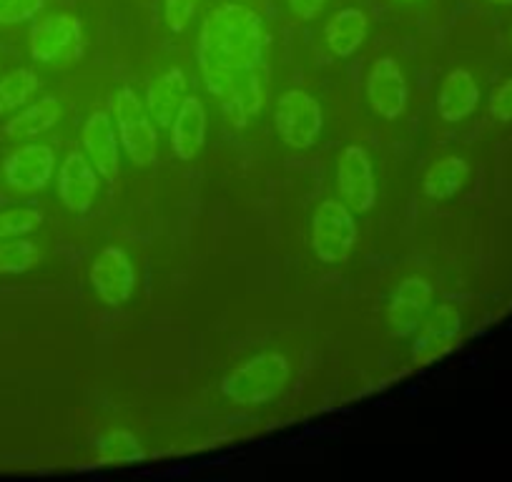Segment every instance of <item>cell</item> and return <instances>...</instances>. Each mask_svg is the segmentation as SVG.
<instances>
[{"mask_svg":"<svg viewBox=\"0 0 512 482\" xmlns=\"http://www.w3.org/2000/svg\"><path fill=\"white\" fill-rule=\"evenodd\" d=\"M196 63L206 91L221 101L231 129H244L267 101L262 16L241 3H221L204 18Z\"/></svg>","mask_w":512,"mask_h":482,"instance_id":"6da1fadb","label":"cell"},{"mask_svg":"<svg viewBox=\"0 0 512 482\" xmlns=\"http://www.w3.org/2000/svg\"><path fill=\"white\" fill-rule=\"evenodd\" d=\"M289 359L279 352H259L241 362L221 382V392L236 405H264L287 387Z\"/></svg>","mask_w":512,"mask_h":482,"instance_id":"7a4b0ae2","label":"cell"},{"mask_svg":"<svg viewBox=\"0 0 512 482\" xmlns=\"http://www.w3.org/2000/svg\"><path fill=\"white\" fill-rule=\"evenodd\" d=\"M111 116L128 161L134 166L154 164L159 156V136H156V126L144 98L131 86H121L113 96Z\"/></svg>","mask_w":512,"mask_h":482,"instance_id":"3957f363","label":"cell"},{"mask_svg":"<svg viewBox=\"0 0 512 482\" xmlns=\"http://www.w3.org/2000/svg\"><path fill=\"white\" fill-rule=\"evenodd\" d=\"M83 23L71 13H53L41 16L31 23L28 33V51L41 66L66 68L83 56Z\"/></svg>","mask_w":512,"mask_h":482,"instance_id":"277c9868","label":"cell"},{"mask_svg":"<svg viewBox=\"0 0 512 482\" xmlns=\"http://www.w3.org/2000/svg\"><path fill=\"white\" fill-rule=\"evenodd\" d=\"M312 252L322 264H344L352 257L359 241L357 219L349 206L337 199H324L314 209L312 226Z\"/></svg>","mask_w":512,"mask_h":482,"instance_id":"5b68a950","label":"cell"},{"mask_svg":"<svg viewBox=\"0 0 512 482\" xmlns=\"http://www.w3.org/2000/svg\"><path fill=\"white\" fill-rule=\"evenodd\" d=\"M274 131L289 149H312L324 131L322 103L302 88H289L274 103Z\"/></svg>","mask_w":512,"mask_h":482,"instance_id":"8992f818","label":"cell"},{"mask_svg":"<svg viewBox=\"0 0 512 482\" xmlns=\"http://www.w3.org/2000/svg\"><path fill=\"white\" fill-rule=\"evenodd\" d=\"M337 191L339 201L354 211L367 214L377 204V176H374L372 156L364 146L349 144L337 161Z\"/></svg>","mask_w":512,"mask_h":482,"instance_id":"52a82bcc","label":"cell"},{"mask_svg":"<svg viewBox=\"0 0 512 482\" xmlns=\"http://www.w3.org/2000/svg\"><path fill=\"white\" fill-rule=\"evenodd\" d=\"M364 91H367L369 106L379 118L397 121L405 116L407 103H410V83L395 56H382L369 66Z\"/></svg>","mask_w":512,"mask_h":482,"instance_id":"ba28073f","label":"cell"},{"mask_svg":"<svg viewBox=\"0 0 512 482\" xmlns=\"http://www.w3.org/2000/svg\"><path fill=\"white\" fill-rule=\"evenodd\" d=\"M88 279H91L96 297L106 302L108 307L126 304L139 287V274H136L134 262L121 247H103L93 259Z\"/></svg>","mask_w":512,"mask_h":482,"instance_id":"9c48e42d","label":"cell"},{"mask_svg":"<svg viewBox=\"0 0 512 482\" xmlns=\"http://www.w3.org/2000/svg\"><path fill=\"white\" fill-rule=\"evenodd\" d=\"M435 307V287L422 277H407L392 292L387 304V327L395 339H412L427 312Z\"/></svg>","mask_w":512,"mask_h":482,"instance_id":"30bf717a","label":"cell"},{"mask_svg":"<svg viewBox=\"0 0 512 482\" xmlns=\"http://www.w3.org/2000/svg\"><path fill=\"white\" fill-rule=\"evenodd\" d=\"M462 334V312L450 302H442L427 312L425 322L412 337V359L417 365H430L457 347Z\"/></svg>","mask_w":512,"mask_h":482,"instance_id":"8fae6325","label":"cell"},{"mask_svg":"<svg viewBox=\"0 0 512 482\" xmlns=\"http://www.w3.org/2000/svg\"><path fill=\"white\" fill-rule=\"evenodd\" d=\"M56 174V149L48 144H23L3 159V179L11 189L43 191Z\"/></svg>","mask_w":512,"mask_h":482,"instance_id":"7c38bea8","label":"cell"},{"mask_svg":"<svg viewBox=\"0 0 512 482\" xmlns=\"http://www.w3.org/2000/svg\"><path fill=\"white\" fill-rule=\"evenodd\" d=\"M81 144L86 159L98 171L103 181L113 184L121 176V141L116 136V124L108 111H93L81 131Z\"/></svg>","mask_w":512,"mask_h":482,"instance_id":"4fadbf2b","label":"cell"},{"mask_svg":"<svg viewBox=\"0 0 512 482\" xmlns=\"http://www.w3.org/2000/svg\"><path fill=\"white\" fill-rule=\"evenodd\" d=\"M101 176L83 151H68L58 166V199L73 214H86L98 196Z\"/></svg>","mask_w":512,"mask_h":482,"instance_id":"5bb4252c","label":"cell"},{"mask_svg":"<svg viewBox=\"0 0 512 482\" xmlns=\"http://www.w3.org/2000/svg\"><path fill=\"white\" fill-rule=\"evenodd\" d=\"M209 116L199 96H186L169 126V146L179 161H191L206 146Z\"/></svg>","mask_w":512,"mask_h":482,"instance_id":"9a60e30c","label":"cell"},{"mask_svg":"<svg viewBox=\"0 0 512 482\" xmlns=\"http://www.w3.org/2000/svg\"><path fill=\"white\" fill-rule=\"evenodd\" d=\"M480 106V86L467 68H452L437 91L435 111L445 124H460Z\"/></svg>","mask_w":512,"mask_h":482,"instance_id":"2e32d148","label":"cell"},{"mask_svg":"<svg viewBox=\"0 0 512 482\" xmlns=\"http://www.w3.org/2000/svg\"><path fill=\"white\" fill-rule=\"evenodd\" d=\"M369 33V16L357 6L339 8L324 26V43L337 58H352Z\"/></svg>","mask_w":512,"mask_h":482,"instance_id":"e0dca14e","label":"cell"},{"mask_svg":"<svg viewBox=\"0 0 512 482\" xmlns=\"http://www.w3.org/2000/svg\"><path fill=\"white\" fill-rule=\"evenodd\" d=\"M186 98V73L179 66L166 68L161 76H156L154 81L146 88V108L151 113V121H156V126H166L169 129L171 121H174L176 111L184 103Z\"/></svg>","mask_w":512,"mask_h":482,"instance_id":"ac0fdd59","label":"cell"},{"mask_svg":"<svg viewBox=\"0 0 512 482\" xmlns=\"http://www.w3.org/2000/svg\"><path fill=\"white\" fill-rule=\"evenodd\" d=\"M470 174L472 169L467 159H462V156H442L425 171L422 191L432 201H450L465 189Z\"/></svg>","mask_w":512,"mask_h":482,"instance_id":"d6986e66","label":"cell"},{"mask_svg":"<svg viewBox=\"0 0 512 482\" xmlns=\"http://www.w3.org/2000/svg\"><path fill=\"white\" fill-rule=\"evenodd\" d=\"M61 116V101H58L56 96H43L38 98L36 103H28L21 113H16V116L3 126V131H6V136H11V139L16 141L36 139V136L51 131L53 126L61 121Z\"/></svg>","mask_w":512,"mask_h":482,"instance_id":"ffe728a7","label":"cell"},{"mask_svg":"<svg viewBox=\"0 0 512 482\" xmlns=\"http://www.w3.org/2000/svg\"><path fill=\"white\" fill-rule=\"evenodd\" d=\"M41 88V78L33 68H16L0 78V113H11L26 106Z\"/></svg>","mask_w":512,"mask_h":482,"instance_id":"44dd1931","label":"cell"},{"mask_svg":"<svg viewBox=\"0 0 512 482\" xmlns=\"http://www.w3.org/2000/svg\"><path fill=\"white\" fill-rule=\"evenodd\" d=\"M41 262V249L26 236L0 241V274H23Z\"/></svg>","mask_w":512,"mask_h":482,"instance_id":"7402d4cb","label":"cell"},{"mask_svg":"<svg viewBox=\"0 0 512 482\" xmlns=\"http://www.w3.org/2000/svg\"><path fill=\"white\" fill-rule=\"evenodd\" d=\"M43 214L33 206H16V209L0 211V241L28 236L41 226Z\"/></svg>","mask_w":512,"mask_h":482,"instance_id":"603a6c76","label":"cell"},{"mask_svg":"<svg viewBox=\"0 0 512 482\" xmlns=\"http://www.w3.org/2000/svg\"><path fill=\"white\" fill-rule=\"evenodd\" d=\"M101 457L103 460H139V457H144V450L134 435L111 432L101 440Z\"/></svg>","mask_w":512,"mask_h":482,"instance_id":"cb8c5ba5","label":"cell"},{"mask_svg":"<svg viewBox=\"0 0 512 482\" xmlns=\"http://www.w3.org/2000/svg\"><path fill=\"white\" fill-rule=\"evenodd\" d=\"M43 8L46 0H0V26L36 21Z\"/></svg>","mask_w":512,"mask_h":482,"instance_id":"d4e9b609","label":"cell"},{"mask_svg":"<svg viewBox=\"0 0 512 482\" xmlns=\"http://www.w3.org/2000/svg\"><path fill=\"white\" fill-rule=\"evenodd\" d=\"M199 0H164V21L171 33H184L191 26Z\"/></svg>","mask_w":512,"mask_h":482,"instance_id":"484cf974","label":"cell"},{"mask_svg":"<svg viewBox=\"0 0 512 482\" xmlns=\"http://www.w3.org/2000/svg\"><path fill=\"white\" fill-rule=\"evenodd\" d=\"M490 116L500 124H512V76L490 93Z\"/></svg>","mask_w":512,"mask_h":482,"instance_id":"4316f807","label":"cell"},{"mask_svg":"<svg viewBox=\"0 0 512 482\" xmlns=\"http://www.w3.org/2000/svg\"><path fill=\"white\" fill-rule=\"evenodd\" d=\"M289 11L299 18V21H317L322 16L327 0H287Z\"/></svg>","mask_w":512,"mask_h":482,"instance_id":"83f0119b","label":"cell"},{"mask_svg":"<svg viewBox=\"0 0 512 482\" xmlns=\"http://www.w3.org/2000/svg\"><path fill=\"white\" fill-rule=\"evenodd\" d=\"M492 6H512V0H487Z\"/></svg>","mask_w":512,"mask_h":482,"instance_id":"f1b7e54d","label":"cell"},{"mask_svg":"<svg viewBox=\"0 0 512 482\" xmlns=\"http://www.w3.org/2000/svg\"><path fill=\"white\" fill-rule=\"evenodd\" d=\"M402 3H415V0H402Z\"/></svg>","mask_w":512,"mask_h":482,"instance_id":"f546056e","label":"cell"}]
</instances>
